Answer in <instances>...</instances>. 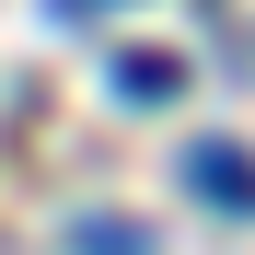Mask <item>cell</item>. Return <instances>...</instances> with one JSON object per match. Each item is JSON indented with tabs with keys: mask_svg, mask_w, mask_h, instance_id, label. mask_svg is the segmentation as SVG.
Listing matches in <instances>:
<instances>
[{
	"mask_svg": "<svg viewBox=\"0 0 255 255\" xmlns=\"http://www.w3.org/2000/svg\"><path fill=\"white\" fill-rule=\"evenodd\" d=\"M186 186H197L209 209H255V162H244L232 139H197V151H186Z\"/></svg>",
	"mask_w": 255,
	"mask_h": 255,
	"instance_id": "cell-1",
	"label": "cell"
},
{
	"mask_svg": "<svg viewBox=\"0 0 255 255\" xmlns=\"http://www.w3.org/2000/svg\"><path fill=\"white\" fill-rule=\"evenodd\" d=\"M116 81H128V93H174V58H162V47H128Z\"/></svg>",
	"mask_w": 255,
	"mask_h": 255,
	"instance_id": "cell-2",
	"label": "cell"
},
{
	"mask_svg": "<svg viewBox=\"0 0 255 255\" xmlns=\"http://www.w3.org/2000/svg\"><path fill=\"white\" fill-rule=\"evenodd\" d=\"M81 255H151V232H128V221H81Z\"/></svg>",
	"mask_w": 255,
	"mask_h": 255,
	"instance_id": "cell-3",
	"label": "cell"
}]
</instances>
